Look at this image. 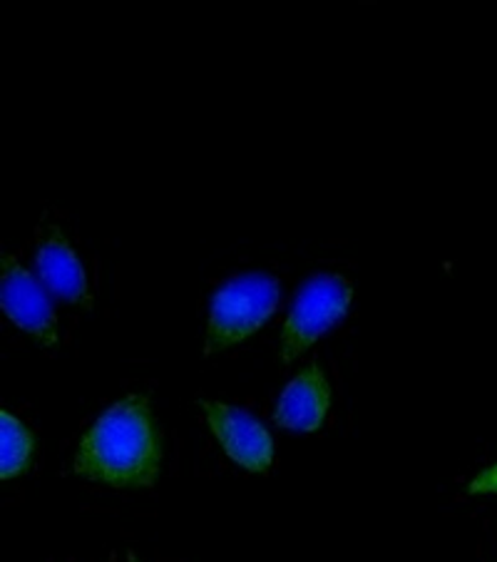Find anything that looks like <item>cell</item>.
I'll list each match as a JSON object with an SVG mask.
<instances>
[{
  "label": "cell",
  "mask_w": 497,
  "mask_h": 562,
  "mask_svg": "<svg viewBox=\"0 0 497 562\" xmlns=\"http://www.w3.org/2000/svg\"><path fill=\"white\" fill-rule=\"evenodd\" d=\"M162 468V438L147 396L129 393L112 404L75 451L72 471L108 488H149Z\"/></svg>",
  "instance_id": "obj_1"
},
{
  "label": "cell",
  "mask_w": 497,
  "mask_h": 562,
  "mask_svg": "<svg viewBox=\"0 0 497 562\" xmlns=\"http://www.w3.org/2000/svg\"><path fill=\"white\" fill-rule=\"evenodd\" d=\"M281 302V286L274 277L249 271L224 281L210 302L204 356L227 351L257 334Z\"/></svg>",
  "instance_id": "obj_2"
},
{
  "label": "cell",
  "mask_w": 497,
  "mask_h": 562,
  "mask_svg": "<svg viewBox=\"0 0 497 562\" xmlns=\"http://www.w3.org/2000/svg\"><path fill=\"white\" fill-rule=\"evenodd\" d=\"M353 284L341 274H314L294 296L279 334V359L292 363L349 314Z\"/></svg>",
  "instance_id": "obj_3"
},
{
  "label": "cell",
  "mask_w": 497,
  "mask_h": 562,
  "mask_svg": "<svg viewBox=\"0 0 497 562\" xmlns=\"http://www.w3.org/2000/svg\"><path fill=\"white\" fill-rule=\"evenodd\" d=\"M0 306L18 329L31 334L43 349L58 346V314L50 304L48 289L8 251L0 257Z\"/></svg>",
  "instance_id": "obj_4"
},
{
  "label": "cell",
  "mask_w": 497,
  "mask_h": 562,
  "mask_svg": "<svg viewBox=\"0 0 497 562\" xmlns=\"http://www.w3.org/2000/svg\"><path fill=\"white\" fill-rule=\"evenodd\" d=\"M200 406L222 451L239 468L267 473L274 465V438L257 416L222 401H200Z\"/></svg>",
  "instance_id": "obj_5"
},
{
  "label": "cell",
  "mask_w": 497,
  "mask_h": 562,
  "mask_svg": "<svg viewBox=\"0 0 497 562\" xmlns=\"http://www.w3.org/2000/svg\"><path fill=\"white\" fill-rule=\"evenodd\" d=\"M35 269L48 292L80 308L92 306L86 267L60 224L43 222L35 239Z\"/></svg>",
  "instance_id": "obj_6"
},
{
  "label": "cell",
  "mask_w": 497,
  "mask_h": 562,
  "mask_svg": "<svg viewBox=\"0 0 497 562\" xmlns=\"http://www.w3.org/2000/svg\"><path fill=\"white\" fill-rule=\"evenodd\" d=\"M328 411H331V386L326 373L316 363H308L281 391L274 420L281 428L296 434H312L321 428Z\"/></svg>",
  "instance_id": "obj_7"
},
{
  "label": "cell",
  "mask_w": 497,
  "mask_h": 562,
  "mask_svg": "<svg viewBox=\"0 0 497 562\" xmlns=\"http://www.w3.org/2000/svg\"><path fill=\"white\" fill-rule=\"evenodd\" d=\"M33 453L35 436L15 416L0 411V477L11 481L25 475L33 465Z\"/></svg>",
  "instance_id": "obj_8"
},
{
  "label": "cell",
  "mask_w": 497,
  "mask_h": 562,
  "mask_svg": "<svg viewBox=\"0 0 497 562\" xmlns=\"http://www.w3.org/2000/svg\"><path fill=\"white\" fill-rule=\"evenodd\" d=\"M467 493H471V495L497 493V463L487 468V471L477 473L471 481V485H467Z\"/></svg>",
  "instance_id": "obj_9"
},
{
  "label": "cell",
  "mask_w": 497,
  "mask_h": 562,
  "mask_svg": "<svg viewBox=\"0 0 497 562\" xmlns=\"http://www.w3.org/2000/svg\"><path fill=\"white\" fill-rule=\"evenodd\" d=\"M127 562H139L135 552H127Z\"/></svg>",
  "instance_id": "obj_10"
}]
</instances>
